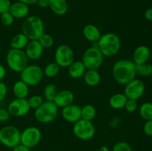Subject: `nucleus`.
<instances>
[{
  "label": "nucleus",
  "mask_w": 152,
  "mask_h": 151,
  "mask_svg": "<svg viewBox=\"0 0 152 151\" xmlns=\"http://www.w3.org/2000/svg\"><path fill=\"white\" fill-rule=\"evenodd\" d=\"M112 75L116 82L121 85H126L136 78V65L129 59L117 61L113 65Z\"/></svg>",
  "instance_id": "nucleus-1"
},
{
  "label": "nucleus",
  "mask_w": 152,
  "mask_h": 151,
  "mask_svg": "<svg viewBox=\"0 0 152 151\" xmlns=\"http://www.w3.org/2000/svg\"><path fill=\"white\" fill-rule=\"evenodd\" d=\"M96 46L104 56L111 57L119 53L121 47V41L117 34L114 33H106L102 34Z\"/></svg>",
  "instance_id": "nucleus-2"
},
{
  "label": "nucleus",
  "mask_w": 152,
  "mask_h": 151,
  "mask_svg": "<svg viewBox=\"0 0 152 151\" xmlns=\"http://www.w3.org/2000/svg\"><path fill=\"white\" fill-rule=\"evenodd\" d=\"M22 31L29 41L38 40L45 33L44 22L38 16H27L22 25Z\"/></svg>",
  "instance_id": "nucleus-3"
},
{
  "label": "nucleus",
  "mask_w": 152,
  "mask_h": 151,
  "mask_svg": "<svg viewBox=\"0 0 152 151\" xmlns=\"http://www.w3.org/2000/svg\"><path fill=\"white\" fill-rule=\"evenodd\" d=\"M28 60L23 50L10 48L6 55V63L8 68L15 73H20L28 65Z\"/></svg>",
  "instance_id": "nucleus-4"
},
{
  "label": "nucleus",
  "mask_w": 152,
  "mask_h": 151,
  "mask_svg": "<svg viewBox=\"0 0 152 151\" xmlns=\"http://www.w3.org/2000/svg\"><path fill=\"white\" fill-rule=\"evenodd\" d=\"M59 113V107L53 102H44L34 111L36 120L42 124H48L54 121Z\"/></svg>",
  "instance_id": "nucleus-5"
},
{
  "label": "nucleus",
  "mask_w": 152,
  "mask_h": 151,
  "mask_svg": "<svg viewBox=\"0 0 152 151\" xmlns=\"http://www.w3.org/2000/svg\"><path fill=\"white\" fill-rule=\"evenodd\" d=\"M21 132L18 127L7 125L0 129V143L7 148L13 149L20 144Z\"/></svg>",
  "instance_id": "nucleus-6"
},
{
  "label": "nucleus",
  "mask_w": 152,
  "mask_h": 151,
  "mask_svg": "<svg viewBox=\"0 0 152 151\" xmlns=\"http://www.w3.org/2000/svg\"><path fill=\"white\" fill-rule=\"evenodd\" d=\"M104 56L96 45L86 49L82 59L87 70H97L102 66Z\"/></svg>",
  "instance_id": "nucleus-7"
},
{
  "label": "nucleus",
  "mask_w": 152,
  "mask_h": 151,
  "mask_svg": "<svg viewBox=\"0 0 152 151\" xmlns=\"http://www.w3.org/2000/svg\"><path fill=\"white\" fill-rule=\"evenodd\" d=\"M43 77V69L36 65H28L20 73V80L28 86L37 85L41 82Z\"/></svg>",
  "instance_id": "nucleus-8"
},
{
  "label": "nucleus",
  "mask_w": 152,
  "mask_h": 151,
  "mask_svg": "<svg viewBox=\"0 0 152 151\" xmlns=\"http://www.w3.org/2000/svg\"><path fill=\"white\" fill-rule=\"evenodd\" d=\"M73 133L80 140L88 141L95 135L94 125L92 121L81 118L74 124Z\"/></svg>",
  "instance_id": "nucleus-9"
},
{
  "label": "nucleus",
  "mask_w": 152,
  "mask_h": 151,
  "mask_svg": "<svg viewBox=\"0 0 152 151\" xmlns=\"http://www.w3.org/2000/svg\"><path fill=\"white\" fill-rule=\"evenodd\" d=\"M74 50L67 44H60L55 50V62L60 68H68L74 62Z\"/></svg>",
  "instance_id": "nucleus-10"
},
{
  "label": "nucleus",
  "mask_w": 152,
  "mask_h": 151,
  "mask_svg": "<svg viewBox=\"0 0 152 151\" xmlns=\"http://www.w3.org/2000/svg\"><path fill=\"white\" fill-rule=\"evenodd\" d=\"M42 139V132L38 127L31 126L21 132L20 143L30 149L35 147L39 144Z\"/></svg>",
  "instance_id": "nucleus-11"
},
{
  "label": "nucleus",
  "mask_w": 152,
  "mask_h": 151,
  "mask_svg": "<svg viewBox=\"0 0 152 151\" xmlns=\"http://www.w3.org/2000/svg\"><path fill=\"white\" fill-rule=\"evenodd\" d=\"M145 90V83L139 78L133 79L125 85L124 94L129 99L137 100L143 96Z\"/></svg>",
  "instance_id": "nucleus-12"
},
{
  "label": "nucleus",
  "mask_w": 152,
  "mask_h": 151,
  "mask_svg": "<svg viewBox=\"0 0 152 151\" xmlns=\"http://www.w3.org/2000/svg\"><path fill=\"white\" fill-rule=\"evenodd\" d=\"M7 110L11 116L22 117L31 110L27 99H15L8 105Z\"/></svg>",
  "instance_id": "nucleus-13"
},
{
  "label": "nucleus",
  "mask_w": 152,
  "mask_h": 151,
  "mask_svg": "<svg viewBox=\"0 0 152 151\" xmlns=\"http://www.w3.org/2000/svg\"><path fill=\"white\" fill-rule=\"evenodd\" d=\"M62 116L64 120L69 123H75L82 118L81 107L79 105L71 104L63 107L62 110Z\"/></svg>",
  "instance_id": "nucleus-14"
},
{
  "label": "nucleus",
  "mask_w": 152,
  "mask_h": 151,
  "mask_svg": "<svg viewBox=\"0 0 152 151\" xmlns=\"http://www.w3.org/2000/svg\"><path fill=\"white\" fill-rule=\"evenodd\" d=\"M44 48L42 47L38 40H31L28 41L25 48V54L28 59L37 60L42 56Z\"/></svg>",
  "instance_id": "nucleus-15"
},
{
  "label": "nucleus",
  "mask_w": 152,
  "mask_h": 151,
  "mask_svg": "<svg viewBox=\"0 0 152 151\" xmlns=\"http://www.w3.org/2000/svg\"><path fill=\"white\" fill-rule=\"evenodd\" d=\"M74 100V95L71 90H62L57 92L53 102L58 107L63 108L73 104Z\"/></svg>",
  "instance_id": "nucleus-16"
},
{
  "label": "nucleus",
  "mask_w": 152,
  "mask_h": 151,
  "mask_svg": "<svg viewBox=\"0 0 152 151\" xmlns=\"http://www.w3.org/2000/svg\"><path fill=\"white\" fill-rule=\"evenodd\" d=\"M151 56V50L146 45H139L133 53V61L136 65L148 62Z\"/></svg>",
  "instance_id": "nucleus-17"
},
{
  "label": "nucleus",
  "mask_w": 152,
  "mask_h": 151,
  "mask_svg": "<svg viewBox=\"0 0 152 151\" xmlns=\"http://www.w3.org/2000/svg\"><path fill=\"white\" fill-rule=\"evenodd\" d=\"M9 12L14 17V19H20L26 18L29 13V7L28 4L17 1L11 3Z\"/></svg>",
  "instance_id": "nucleus-18"
},
{
  "label": "nucleus",
  "mask_w": 152,
  "mask_h": 151,
  "mask_svg": "<svg viewBox=\"0 0 152 151\" xmlns=\"http://www.w3.org/2000/svg\"><path fill=\"white\" fill-rule=\"evenodd\" d=\"M83 34L86 40L93 43L97 42L102 36L99 28L93 24L86 25L83 28Z\"/></svg>",
  "instance_id": "nucleus-19"
},
{
  "label": "nucleus",
  "mask_w": 152,
  "mask_h": 151,
  "mask_svg": "<svg viewBox=\"0 0 152 151\" xmlns=\"http://www.w3.org/2000/svg\"><path fill=\"white\" fill-rule=\"evenodd\" d=\"M86 70L87 69L82 61H74L68 68V73L70 77L78 79L83 77Z\"/></svg>",
  "instance_id": "nucleus-20"
},
{
  "label": "nucleus",
  "mask_w": 152,
  "mask_h": 151,
  "mask_svg": "<svg viewBox=\"0 0 152 151\" xmlns=\"http://www.w3.org/2000/svg\"><path fill=\"white\" fill-rule=\"evenodd\" d=\"M51 11L57 16H63L68 12L67 0H49V7Z\"/></svg>",
  "instance_id": "nucleus-21"
},
{
  "label": "nucleus",
  "mask_w": 152,
  "mask_h": 151,
  "mask_svg": "<svg viewBox=\"0 0 152 151\" xmlns=\"http://www.w3.org/2000/svg\"><path fill=\"white\" fill-rule=\"evenodd\" d=\"M13 93L16 99H27L29 93V86L22 80H18L13 84Z\"/></svg>",
  "instance_id": "nucleus-22"
},
{
  "label": "nucleus",
  "mask_w": 152,
  "mask_h": 151,
  "mask_svg": "<svg viewBox=\"0 0 152 151\" xmlns=\"http://www.w3.org/2000/svg\"><path fill=\"white\" fill-rule=\"evenodd\" d=\"M128 98L124 93H117L113 94L110 97L108 103L110 107L114 110H121L125 107Z\"/></svg>",
  "instance_id": "nucleus-23"
},
{
  "label": "nucleus",
  "mask_w": 152,
  "mask_h": 151,
  "mask_svg": "<svg viewBox=\"0 0 152 151\" xmlns=\"http://www.w3.org/2000/svg\"><path fill=\"white\" fill-rule=\"evenodd\" d=\"M83 79L87 85L95 87L100 82L101 76L97 70H87L83 76Z\"/></svg>",
  "instance_id": "nucleus-24"
},
{
  "label": "nucleus",
  "mask_w": 152,
  "mask_h": 151,
  "mask_svg": "<svg viewBox=\"0 0 152 151\" xmlns=\"http://www.w3.org/2000/svg\"><path fill=\"white\" fill-rule=\"evenodd\" d=\"M29 39L23 33H17L13 36L10 42V47L17 50H23L28 44Z\"/></svg>",
  "instance_id": "nucleus-25"
},
{
  "label": "nucleus",
  "mask_w": 152,
  "mask_h": 151,
  "mask_svg": "<svg viewBox=\"0 0 152 151\" xmlns=\"http://www.w3.org/2000/svg\"><path fill=\"white\" fill-rule=\"evenodd\" d=\"M96 114V108L94 107V105H91V104H88V105H84L83 107H81L82 118H83V119L91 121L95 118Z\"/></svg>",
  "instance_id": "nucleus-26"
},
{
  "label": "nucleus",
  "mask_w": 152,
  "mask_h": 151,
  "mask_svg": "<svg viewBox=\"0 0 152 151\" xmlns=\"http://www.w3.org/2000/svg\"><path fill=\"white\" fill-rule=\"evenodd\" d=\"M140 115L145 121L152 119V102L142 103L139 108Z\"/></svg>",
  "instance_id": "nucleus-27"
},
{
  "label": "nucleus",
  "mask_w": 152,
  "mask_h": 151,
  "mask_svg": "<svg viewBox=\"0 0 152 151\" xmlns=\"http://www.w3.org/2000/svg\"><path fill=\"white\" fill-rule=\"evenodd\" d=\"M60 70V67L56 62H50L48 64L43 70L44 76L48 78H54L59 74Z\"/></svg>",
  "instance_id": "nucleus-28"
},
{
  "label": "nucleus",
  "mask_w": 152,
  "mask_h": 151,
  "mask_svg": "<svg viewBox=\"0 0 152 151\" xmlns=\"http://www.w3.org/2000/svg\"><path fill=\"white\" fill-rule=\"evenodd\" d=\"M57 92V87L54 84H48L45 87L44 90H43V95H44V97L46 101L53 102Z\"/></svg>",
  "instance_id": "nucleus-29"
},
{
  "label": "nucleus",
  "mask_w": 152,
  "mask_h": 151,
  "mask_svg": "<svg viewBox=\"0 0 152 151\" xmlns=\"http://www.w3.org/2000/svg\"><path fill=\"white\" fill-rule=\"evenodd\" d=\"M137 75H140L142 77H149L152 76V65L151 64L144 63L136 65Z\"/></svg>",
  "instance_id": "nucleus-30"
},
{
  "label": "nucleus",
  "mask_w": 152,
  "mask_h": 151,
  "mask_svg": "<svg viewBox=\"0 0 152 151\" xmlns=\"http://www.w3.org/2000/svg\"><path fill=\"white\" fill-rule=\"evenodd\" d=\"M39 42L42 45V47L44 49H49L54 44V40H53V36L48 33H44L38 39Z\"/></svg>",
  "instance_id": "nucleus-31"
},
{
  "label": "nucleus",
  "mask_w": 152,
  "mask_h": 151,
  "mask_svg": "<svg viewBox=\"0 0 152 151\" xmlns=\"http://www.w3.org/2000/svg\"><path fill=\"white\" fill-rule=\"evenodd\" d=\"M28 105L31 109H37L43 103V98L39 95H34L28 99Z\"/></svg>",
  "instance_id": "nucleus-32"
},
{
  "label": "nucleus",
  "mask_w": 152,
  "mask_h": 151,
  "mask_svg": "<svg viewBox=\"0 0 152 151\" xmlns=\"http://www.w3.org/2000/svg\"><path fill=\"white\" fill-rule=\"evenodd\" d=\"M14 17L12 16L11 13L9 11L4 12V13L0 14V21L1 24L4 26H10L14 22Z\"/></svg>",
  "instance_id": "nucleus-33"
},
{
  "label": "nucleus",
  "mask_w": 152,
  "mask_h": 151,
  "mask_svg": "<svg viewBox=\"0 0 152 151\" xmlns=\"http://www.w3.org/2000/svg\"><path fill=\"white\" fill-rule=\"evenodd\" d=\"M111 151H133L132 147L126 142H118L113 146Z\"/></svg>",
  "instance_id": "nucleus-34"
},
{
  "label": "nucleus",
  "mask_w": 152,
  "mask_h": 151,
  "mask_svg": "<svg viewBox=\"0 0 152 151\" xmlns=\"http://www.w3.org/2000/svg\"><path fill=\"white\" fill-rule=\"evenodd\" d=\"M138 107L137 101L134 100V99H128L127 102H126V105H125V109L129 113H134L137 110Z\"/></svg>",
  "instance_id": "nucleus-35"
},
{
  "label": "nucleus",
  "mask_w": 152,
  "mask_h": 151,
  "mask_svg": "<svg viewBox=\"0 0 152 151\" xmlns=\"http://www.w3.org/2000/svg\"><path fill=\"white\" fill-rule=\"evenodd\" d=\"M142 130L145 136H150V137L152 136V119L145 121Z\"/></svg>",
  "instance_id": "nucleus-36"
},
{
  "label": "nucleus",
  "mask_w": 152,
  "mask_h": 151,
  "mask_svg": "<svg viewBox=\"0 0 152 151\" xmlns=\"http://www.w3.org/2000/svg\"><path fill=\"white\" fill-rule=\"evenodd\" d=\"M11 1L10 0H0V14L9 11Z\"/></svg>",
  "instance_id": "nucleus-37"
},
{
  "label": "nucleus",
  "mask_w": 152,
  "mask_h": 151,
  "mask_svg": "<svg viewBox=\"0 0 152 151\" xmlns=\"http://www.w3.org/2000/svg\"><path fill=\"white\" fill-rule=\"evenodd\" d=\"M10 116L11 115L7 109H4V108L0 109V121L1 122L7 121L10 118Z\"/></svg>",
  "instance_id": "nucleus-38"
},
{
  "label": "nucleus",
  "mask_w": 152,
  "mask_h": 151,
  "mask_svg": "<svg viewBox=\"0 0 152 151\" xmlns=\"http://www.w3.org/2000/svg\"><path fill=\"white\" fill-rule=\"evenodd\" d=\"M7 94V85L3 81H0V102L5 99Z\"/></svg>",
  "instance_id": "nucleus-39"
},
{
  "label": "nucleus",
  "mask_w": 152,
  "mask_h": 151,
  "mask_svg": "<svg viewBox=\"0 0 152 151\" xmlns=\"http://www.w3.org/2000/svg\"><path fill=\"white\" fill-rule=\"evenodd\" d=\"M13 151H31V149L20 143L13 148Z\"/></svg>",
  "instance_id": "nucleus-40"
},
{
  "label": "nucleus",
  "mask_w": 152,
  "mask_h": 151,
  "mask_svg": "<svg viewBox=\"0 0 152 151\" xmlns=\"http://www.w3.org/2000/svg\"><path fill=\"white\" fill-rule=\"evenodd\" d=\"M144 17L146 20L152 21V7L146 9L144 13Z\"/></svg>",
  "instance_id": "nucleus-41"
},
{
  "label": "nucleus",
  "mask_w": 152,
  "mask_h": 151,
  "mask_svg": "<svg viewBox=\"0 0 152 151\" xmlns=\"http://www.w3.org/2000/svg\"><path fill=\"white\" fill-rule=\"evenodd\" d=\"M39 7L42 8H45V7H49V0H38L37 2Z\"/></svg>",
  "instance_id": "nucleus-42"
},
{
  "label": "nucleus",
  "mask_w": 152,
  "mask_h": 151,
  "mask_svg": "<svg viewBox=\"0 0 152 151\" xmlns=\"http://www.w3.org/2000/svg\"><path fill=\"white\" fill-rule=\"evenodd\" d=\"M6 76V69L2 65L0 64V81L3 79Z\"/></svg>",
  "instance_id": "nucleus-43"
},
{
  "label": "nucleus",
  "mask_w": 152,
  "mask_h": 151,
  "mask_svg": "<svg viewBox=\"0 0 152 151\" xmlns=\"http://www.w3.org/2000/svg\"><path fill=\"white\" fill-rule=\"evenodd\" d=\"M18 1H21V2L22 3H25V4H28V5L29 6V5H32V4H36L38 0H18Z\"/></svg>",
  "instance_id": "nucleus-44"
},
{
  "label": "nucleus",
  "mask_w": 152,
  "mask_h": 151,
  "mask_svg": "<svg viewBox=\"0 0 152 151\" xmlns=\"http://www.w3.org/2000/svg\"><path fill=\"white\" fill-rule=\"evenodd\" d=\"M98 151H111V150L106 146H101L98 149Z\"/></svg>",
  "instance_id": "nucleus-45"
}]
</instances>
